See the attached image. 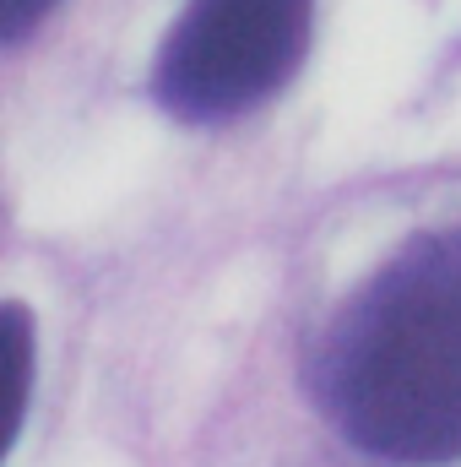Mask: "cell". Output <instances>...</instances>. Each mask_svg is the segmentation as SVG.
<instances>
[{
    "label": "cell",
    "mask_w": 461,
    "mask_h": 467,
    "mask_svg": "<svg viewBox=\"0 0 461 467\" xmlns=\"http://www.w3.org/2000/svg\"><path fill=\"white\" fill-rule=\"evenodd\" d=\"M332 424L369 457H461V234L407 239L332 321L315 364Z\"/></svg>",
    "instance_id": "cell-1"
},
{
    "label": "cell",
    "mask_w": 461,
    "mask_h": 467,
    "mask_svg": "<svg viewBox=\"0 0 461 467\" xmlns=\"http://www.w3.org/2000/svg\"><path fill=\"white\" fill-rule=\"evenodd\" d=\"M315 0H190L152 71V93L190 125L233 119L293 82L310 49Z\"/></svg>",
    "instance_id": "cell-2"
},
{
    "label": "cell",
    "mask_w": 461,
    "mask_h": 467,
    "mask_svg": "<svg viewBox=\"0 0 461 467\" xmlns=\"http://www.w3.org/2000/svg\"><path fill=\"white\" fill-rule=\"evenodd\" d=\"M5 332H11V364H16V391H11V435H16L33 397V327L22 305H5Z\"/></svg>",
    "instance_id": "cell-3"
},
{
    "label": "cell",
    "mask_w": 461,
    "mask_h": 467,
    "mask_svg": "<svg viewBox=\"0 0 461 467\" xmlns=\"http://www.w3.org/2000/svg\"><path fill=\"white\" fill-rule=\"evenodd\" d=\"M49 11H55V0H0V38L5 44H22Z\"/></svg>",
    "instance_id": "cell-4"
}]
</instances>
